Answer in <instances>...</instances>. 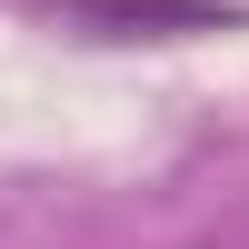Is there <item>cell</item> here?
Segmentation results:
<instances>
[{
  "instance_id": "1",
  "label": "cell",
  "mask_w": 249,
  "mask_h": 249,
  "mask_svg": "<svg viewBox=\"0 0 249 249\" xmlns=\"http://www.w3.org/2000/svg\"><path fill=\"white\" fill-rule=\"evenodd\" d=\"M70 10H120V20H190V30H210V10H199V0H70Z\"/></svg>"
}]
</instances>
